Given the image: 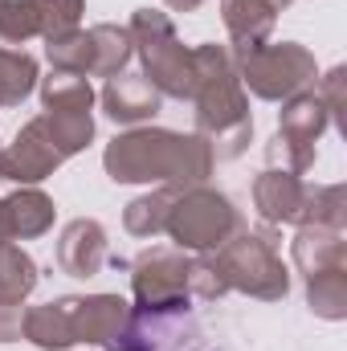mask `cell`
Wrapping results in <instances>:
<instances>
[{
	"instance_id": "5bb4252c",
	"label": "cell",
	"mask_w": 347,
	"mask_h": 351,
	"mask_svg": "<svg viewBox=\"0 0 347 351\" xmlns=\"http://www.w3.org/2000/svg\"><path fill=\"white\" fill-rule=\"evenodd\" d=\"M58 265L70 278H94L106 265V229L90 217H78L58 237Z\"/></svg>"
},
{
	"instance_id": "30bf717a",
	"label": "cell",
	"mask_w": 347,
	"mask_h": 351,
	"mask_svg": "<svg viewBox=\"0 0 347 351\" xmlns=\"http://www.w3.org/2000/svg\"><path fill=\"white\" fill-rule=\"evenodd\" d=\"M131 302L119 294H90L74 298V343L86 348H115L127 335Z\"/></svg>"
},
{
	"instance_id": "3957f363",
	"label": "cell",
	"mask_w": 347,
	"mask_h": 351,
	"mask_svg": "<svg viewBox=\"0 0 347 351\" xmlns=\"http://www.w3.org/2000/svg\"><path fill=\"white\" fill-rule=\"evenodd\" d=\"M208 254L229 290H241L261 302H278L290 294V269L282 262L270 229H237L225 245H217Z\"/></svg>"
},
{
	"instance_id": "603a6c76",
	"label": "cell",
	"mask_w": 347,
	"mask_h": 351,
	"mask_svg": "<svg viewBox=\"0 0 347 351\" xmlns=\"http://www.w3.org/2000/svg\"><path fill=\"white\" fill-rule=\"evenodd\" d=\"M298 225L344 229L347 225V192H344V184H307V200H302Z\"/></svg>"
},
{
	"instance_id": "8992f818",
	"label": "cell",
	"mask_w": 347,
	"mask_h": 351,
	"mask_svg": "<svg viewBox=\"0 0 347 351\" xmlns=\"http://www.w3.org/2000/svg\"><path fill=\"white\" fill-rule=\"evenodd\" d=\"M233 62H237L241 86L254 90L265 102H286V98L302 94L319 74L315 53L298 41H265L261 49L246 53V58H233Z\"/></svg>"
},
{
	"instance_id": "ffe728a7",
	"label": "cell",
	"mask_w": 347,
	"mask_h": 351,
	"mask_svg": "<svg viewBox=\"0 0 347 351\" xmlns=\"http://www.w3.org/2000/svg\"><path fill=\"white\" fill-rule=\"evenodd\" d=\"M37 282H41L37 262L21 245L0 241V302H25L37 290Z\"/></svg>"
},
{
	"instance_id": "ac0fdd59",
	"label": "cell",
	"mask_w": 347,
	"mask_h": 351,
	"mask_svg": "<svg viewBox=\"0 0 347 351\" xmlns=\"http://www.w3.org/2000/svg\"><path fill=\"white\" fill-rule=\"evenodd\" d=\"M90 33V70L86 78H115L131 66L135 58V41L127 25H94Z\"/></svg>"
},
{
	"instance_id": "6da1fadb",
	"label": "cell",
	"mask_w": 347,
	"mask_h": 351,
	"mask_svg": "<svg viewBox=\"0 0 347 351\" xmlns=\"http://www.w3.org/2000/svg\"><path fill=\"white\" fill-rule=\"evenodd\" d=\"M102 168L115 184H204L217 156L204 135H180L168 127H131L102 152Z\"/></svg>"
},
{
	"instance_id": "e0dca14e",
	"label": "cell",
	"mask_w": 347,
	"mask_h": 351,
	"mask_svg": "<svg viewBox=\"0 0 347 351\" xmlns=\"http://www.w3.org/2000/svg\"><path fill=\"white\" fill-rule=\"evenodd\" d=\"M21 335L41 351H70L74 348V298H58V302L25 311Z\"/></svg>"
},
{
	"instance_id": "484cf974",
	"label": "cell",
	"mask_w": 347,
	"mask_h": 351,
	"mask_svg": "<svg viewBox=\"0 0 347 351\" xmlns=\"http://www.w3.org/2000/svg\"><path fill=\"white\" fill-rule=\"evenodd\" d=\"M29 37H41V16L33 0H0V41L25 45Z\"/></svg>"
},
{
	"instance_id": "4fadbf2b",
	"label": "cell",
	"mask_w": 347,
	"mask_h": 351,
	"mask_svg": "<svg viewBox=\"0 0 347 351\" xmlns=\"http://www.w3.org/2000/svg\"><path fill=\"white\" fill-rule=\"evenodd\" d=\"M102 106H106V114L115 119V123H127V127H139V123H147V119H156V110H160V102H164V94L152 86L143 74H115V78H106V86H102Z\"/></svg>"
},
{
	"instance_id": "9c48e42d",
	"label": "cell",
	"mask_w": 347,
	"mask_h": 351,
	"mask_svg": "<svg viewBox=\"0 0 347 351\" xmlns=\"http://www.w3.org/2000/svg\"><path fill=\"white\" fill-rule=\"evenodd\" d=\"M62 164H66V156H62V147L53 143L45 119L37 114V119H29V123L16 131V139H12L8 147H0V184L8 180V184L33 188V184H41L45 176H53Z\"/></svg>"
},
{
	"instance_id": "f1b7e54d",
	"label": "cell",
	"mask_w": 347,
	"mask_h": 351,
	"mask_svg": "<svg viewBox=\"0 0 347 351\" xmlns=\"http://www.w3.org/2000/svg\"><path fill=\"white\" fill-rule=\"evenodd\" d=\"M21 319H25L21 302H0V343L21 339Z\"/></svg>"
},
{
	"instance_id": "4316f807",
	"label": "cell",
	"mask_w": 347,
	"mask_h": 351,
	"mask_svg": "<svg viewBox=\"0 0 347 351\" xmlns=\"http://www.w3.org/2000/svg\"><path fill=\"white\" fill-rule=\"evenodd\" d=\"M33 4H37L41 37H45V41H53V37H62V33L78 29L82 8H86V0H33Z\"/></svg>"
},
{
	"instance_id": "f546056e",
	"label": "cell",
	"mask_w": 347,
	"mask_h": 351,
	"mask_svg": "<svg viewBox=\"0 0 347 351\" xmlns=\"http://www.w3.org/2000/svg\"><path fill=\"white\" fill-rule=\"evenodd\" d=\"M168 8H176V12H192V8H200L204 0H164Z\"/></svg>"
},
{
	"instance_id": "277c9868",
	"label": "cell",
	"mask_w": 347,
	"mask_h": 351,
	"mask_svg": "<svg viewBox=\"0 0 347 351\" xmlns=\"http://www.w3.org/2000/svg\"><path fill=\"white\" fill-rule=\"evenodd\" d=\"M131 41L143 62V78L160 90L164 98H192V49L176 37V25L160 8H139L131 16Z\"/></svg>"
},
{
	"instance_id": "52a82bcc",
	"label": "cell",
	"mask_w": 347,
	"mask_h": 351,
	"mask_svg": "<svg viewBox=\"0 0 347 351\" xmlns=\"http://www.w3.org/2000/svg\"><path fill=\"white\" fill-rule=\"evenodd\" d=\"M188 265L192 258L184 250H147L135 274H131V290H135V311L143 315H188V302H192V290H188Z\"/></svg>"
},
{
	"instance_id": "ba28073f",
	"label": "cell",
	"mask_w": 347,
	"mask_h": 351,
	"mask_svg": "<svg viewBox=\"0 0 347 351\" xmlns=\"http://www.w3.org/2000/svg\"><path fill=\"white\" fill-rule=\"evenodd\" d=\"M327 127H331V110L315 90H302V94L286 98V106L278 114V139L270 143V164L282 160L286 172L302 176L315 164V143Z\"/></svg>"
},
{
	"instance_id": "8fae6325",
	"label": "cell",
	"mask_w": 347,
	"mask_h": 351,
	"mask_svg": "<svg viewBox=\"0 0 347 351\" xmlns=\"http://www.w3.org/2000/svg\"><path fill=\"white\" fill-rule=\"evenodd\" d=\"M307 200V180L298 172H286L278 164H270L265 172L254 180V208L265 225H298Z\"/></svg>"
},
{
	"instance_id": "9a60e30c",
	"label": "cell",
	"mask_w": 347,
	"mask_h": 351,
	"mask_svg": "<svg viewBox=\"0 0 347 351\" xmlns=\"http://www.w3.org/2000/svg\"><path fill=\"white\" fill-rule=\"evenodd\" d=\"M0 217H4L8 241H33L53 229L58 208L41 188H16L12 196H0Z\"/></svg>"
},
{
	"instance_id": "cb8c5ba5",
	"label": "cell",
	"mask_w": 347,
	"mask_h": 351,
	"mask_svg": "<svg viewBox=\"0 0 347 351\" xmlns=\"http://www.w3.org/2000/svg\"><path fill=\"white\" fill-rule=\"evenodd\" d=\"M41 106L45 110H90L94 106V86H90V78H82V74L53 70L41 82Z\"/></svg>"
},
{
	"instance_id": "d4e9b609",
	"label": "cell",
	"mask_w": 347,
	"mask_h": 351,
	"mask_svg": "<svg viewBox=\"0 0 347 351\" xmlns=\"http://www.w3.org/2000/svg\"><path fill=\"white\" fill-rule=\"evenodd\" d=\"M45 58L53 70H66V74H82L90 70V33L86 29H70L53 41H45Z\"/></svg>"
},
{
	"instance_id": "5b68a950",
	"label": "cell",
	"mask_w": 347,
	"mask_h": 351,
	"mask_svg": "<svg viewBox=\"0 0 347 351\" xmlns=\"http://www.w3.org/2000/svg\"><path fill=\"white\" fill-rule=\"evenodd\" d=\"M241 229V213L233 208V200L208 184H188L180 188L168 213L164 233L176 241V250L184 254H208L217 245H225L233 233Z\"/></svg>"
},
{
	"instance_id": "2e32d148",
	"label": "cell",
	"mask_w": 347,
	"mask_h": 351,
	"mask_svg": "<svg viewBox=\"0 0 347 351\" xmlns=\"http://www.w3.org/2000/svg\"><path fill=\"white\" fill-rule=\"evenodd\" d=\"M290 258L298 265L302 278H315L323 269L347 265V241L344 229H327V225H298L294 241H290Z\"/></svg>"
},
{
	"instance_id": "7c38bea8",
	"label": "cell",
	"mask_w": 347,
	"mask_h": 351,
	"mask_svg": "<svg viewBox=\"0 0 347 351\" xmlns=\"http://www.w3.org/2000/svg\"><path fill=\"white\" fill-rule=\"evenodd\" d=\"M278 4L274 0H221V21L229 29V41H233V58H246L261 49L274 33V21H278Z\"/></svg>"
},
{
	"instance_id": "4dcf8cb0",
	"label": "cell",
	"mask_w": 347,
	"mask_h": 351,
	"mask_svg": "<svg viewBox=\"0 0 347 351\" xmlns=\"http://www.w3.org/2000/svg\"><path fill=\"white\" fill-rule=\"evenodd\" d=\"M106 351H139L135 343H115V348H106Z\"/></svg>"
},
{
	"instance_id": "44dd1931",
	"label": "cell",
	"mask_w": 347,
	"mask_h": 351,
	"mask_svg": "<svg viewBox=\"0 0 347 351\" xmlns=\"http://www.w3.org/2000/svg\"><path fill=\"white\" fill-rule=\"evenodd\" d=\"M37 90V58L0 45V106H21Z\"/></svg>"
},
{
	"instance_id": "7402d4cb",
	"label": "cell",
	"mask_w": 347,
	"mask_h": 351,
	"mask_svg": "<svg viewBox=\"0 0 347 351\" xmlns=\"http://www.w3.org/2000/svg\"><path fill=\"white\" fill-rule=\"evenodd\" d=\"M307 302L319 319H331V323L347 319V265L307 278Z\"/></svg>"
},
{
	"instance_id": "83f0119b",
	"label": "cell",
	"mask_w": 347,
	"mask_h": 351,
	"mask_svg": "<svg viewBox=\"0 0 347 351\" xmlns=\"http://www.w3.org/2000/svg\"><path fill=\"white\" fill-rule=\"evenodd\" d=\"M344 78H347V70H344V66H335V70H331V74L319 82V90H315V94L327 102V110H331V123H339V110H344Z\"/></svg>"
},
{
	"instance_id": "7a4b0ae2",
	"label": "cell",
	"mask_w": 347,
	"mask_h": 351,
	"mask_svg": "<svg viewBox=\"0 0 347 351\" xmlns=\"http://www.w3.org/2000/svg\"><path fill=\"white\" fill-rule=\"evenodd\" d=\"M196 135L208 139L217 160H237L254 139L250 98L237 78V62L229 45H196L192 49V98Z\"/></svg>"
},
{
	"instance_id": "d6986e66",
	"label": "cell",
	"mask_w": 347,
	"mask_h": 351,
	"mask_svg": "<svg viewBox=\"0 0 347 351\" xmlns=\"http://www.w3.org/2000/svg\"><path fill=\"white\" fill-rule=\"evenodd\" d=\"M176 192H180V184H160L156 192H147V196L131 200V204H127V213H123L127 233H131V237H160V233H164V225H168V213H172Z\"/></svg>"
}]
</instances>
